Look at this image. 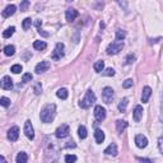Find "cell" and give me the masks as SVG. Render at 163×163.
Returning a JSON list of instances; mask_svg holds the SVG:
<instances>
[{"label": "cell", "mask_w": 163, "mask_h": 163, "mask_svg": "<svg viewBox=\"0 0 163 163\" xmlns=\"http://www.w3.org/2000/svg\"><path fill=\"white\" fill-rule=\"evenodd\" d=\"M128 128V122L125 120H117L116 121V129H117V133H124L125 129Z\"/></svg>", "instance_id": "19"}, {"label": "cell", "mask_w": 163, "mask_h": 163, "mask_svg": "<svg viewBox=\"0 0 163 163\" xmlns=\"http://www.w3.org/2000/svg\"><path fill=\"white\" fill-rule=\"evenodd\" d=\"M14 52H15V47H14L13 45H8V46L4 47V54H5L7 56L14 55Z\"/></svg>", "instance_id": "24"}, {"label": "cell", "mask_w": 163, "mask_h": 163, "mask_svg": "<svg viewBox=\"0 0 163 163\" xmlns=\"http://www.w3.org/2000/svg\"><path fill=\"white\" fill-rule=\"evenodd\" d=\"M135 143H137L138 148H145V146L148 145V139H146L144 135L138 134L137 137H135Z\"/></svg>", "instance_id": "11"}, {"label": "cell", "mask_w": 163, "mask_h": 163, "mask_svg": "<svg viewBox=\"0 0 163 163\" xmlns=\"http://www.w3.org/2000/svg\"><path fill=\"white\" fill-rule=\"evenodd\" d=\"M14 31H15V27H9V28H7L3 32V37L4 38H9V37L14 33Z\"/></svg>", "instance_id": "26"}, {"label": "cell", "mask_w": 163, "mask_h": 163, "mask_svg": "<svg viewBox=\"0 0 163 163\" xmlns=\"http://www.w3.org/2000/svg\"><path fill=\"white\" fill-rule=\"evenodd\" d=\"M33 91H35V93H36V94H40L41 92H42V85H41V83H36Z\"/></svg>", "instance_id": "37"}, {"label": "cell", "mask_w": 163, "mask_h": 163, "mask_svg": "<svg viewBox=\"0 0 163 163\" xmlns=\"http://www.w3.org/2000/svg\"><path fill=\"white\" fill-rule=\"evenodd\" d=\"M24 134H26V137L31 139V140H33L35 138V130H33V126H32V124L29 120H27L24 122Z\"/></svg>", "instance_id": "8"}, {"label": "cell", "mask_w": 163, "mask_h": 163, "mask_svg": "<svg viewBox=\"0 0 163 163\" xmlns=\"http://www.w3.org/2000/svg\"><path fill=\"white\" fill-rule=\"evenodd\" d=\"M94 139H96V143L97 144L103 143V140H105V133H103L101 129H96V131H94Z\"/></svg>", "instance_id": "18"}, {"label": "cell", "mask_w": 163, "mask_h": 163, "mask_svg": "<svg viewBox=\"0 0 163 163\" xmlns=\"http://www.w3.org/2000/svg\"><path fill=\"white\" fill-rule=\"evenodd\" d=\"M70 133V128L66 124H63L61 126H59L56 129V131H55V137L57 139H64V138H66L68 135Z\"/></svg>", "instance_id": "5"}, {"label": "cell", "mask_w": 163, "mask_h": 163, "mask_svg": "<svg viewBox=\"0 0 163 163\" xmlns=\"http://www.w3.org/2000/svg\"><path fill=\"white\" fill-rule=\"evenodd\" d=\"M15 10H17V7H15L14 4H10V5H8V7L3 10L2 15L4 18H8V17H10V15H13L15 13Z\"/></svg>", "instance_id": "13"}, {"label": "cell", "mask_w": 163, "mask_h": 163, "mask_svg": "<svg viewBox=\"0 0 163 163\" xmlns=\"http://www.w3.org/2000/svg\"><path fill=\"white\" fill-rule=\"evenodd\" d=\"M143 107L140 106V105H138V106H135V108H134V120L137 121V122H139L140 120H142V116H143Z\"/></svg>", "instance_id": "15"}, {"label": "cell", "mask_w": 163, "mask_h": 163, "mask_svg": "<svg viewBox=\"0 0 163 163\" xmlns=\"http://www.w3.org/2000/svg\"><path fill=\"white\" fill-rule=\"evenodd\" d=\"M94 117H96V120L98 122L103 121L106 118V110L102 106H100V105L96 106L94 107Z\"/></svg>", "instance_id": "7"}, {"label": "cell", "mask_w": 163, "mask_h": 163, "mask_svg": "<svg viewBox=\"0 0 163 163\" xmlns=\"http://www.w3.org/2000/svg\"><path fill=\"white\" fill-rule=\"evenodd\" d=\"M135 60V56L133 55V54H129V55L126 56V64H133Z\"/></svg>", "instance_id": "38"}, {"label": "cell", "mask_w": 163, "mask_h": 163, "mask_svg": "<svg viewBox=\"0 0 163 163\" xmlns=\"http://www.w3.org/2000/svg\"><path fill=\"white\" fill-rule=\"evenodd\" d=\"M125 37H126V32H125V31H121V29L116 31V40L117 41H122Z\"/></svg>", "instance_id": "28"}, {"label": "cell", "mask_w": 163, "mask_h": 163, "mask_svg": "<svg viewBox=\"0 0 163 163\" xmlns=\"http://www.w3.org/2000/svg\"><path fill=\"white\" fill-rule=\"evenodd\" d=\"M22 70H23V68H22L20 64H15L12 66V73H14V74H19Z\"/></svg>", "instance_id": "32"}, {"label": "cell", "mask_w": 163, "mask_h": 163, "mask_svg": "<svg viewBox=\"0 0 163 163\" xmlns=\"http://www.w3.org/2000/svg\"><path fill=\"white\" fill-rule=\"evenodd\" d=\"M0 163H7V161H5V157H4V155L0 157Z\"/></svg>", "instance_id": "43"}, {"label": "cell", "mask_w": 163, "mask_h": 163, "mask_svg": "<svg viewBox=\"0 0 163 163\" xmlns=\"http://www.w3.org/2000/svg\"><path fill=\"white\" fill-rule=\"evenodd\" d=\"M28 7H29V2H27V0H24V2L20 3V10H22V12H26Z\"/></svg>", "instance_id": "36"}, {"label": "cell", "mask_w": 163, "mask_h": 163, "mask_svg": "<svg viewBox=\"0 0 163 163\" xmlns=\"http://www.w3.org/2000/svg\"><path fill=\"white\" fill-rule=\"evenodd\" d=\"M33 47L36 48V50H45V48L47 47V43L45 41H35L33 42Z\"/></svg>", "instance_id": "23"}, {"label": "cell", "mask_w": 163, "mask_h": 163, "mask_svg": "<svg viewBox=\"0 0 163 163\" xmlns=\"http://www.w3.org/2000/svg\"><path fill=\"white\" fill-rule=\"evenodd\" d=\"M0 105H2L3 107H9L10 106V100L7 98V97H2V98H0Z\"/></svg>", "instance_id": "33"}, {"label": "cell", "mask_w": 163, "mask_h": 163, "mask_svg": "<svg viewBox=\"0 0 163 163\" xmlns=\"http://www.w3.org/2000/svg\"><path fill=\"white\" fill-rule=\"evenodd\" d=\"M133 83H134L133 79H126V80H125L124 83H122V87L128 89V88H130V87H133Z\"/></svg>", "instance_id": "35"}, {"label": "cell", "mask_w": 163, "mask_h": 163, "mask_svg": "<svg viewBox=\"0 0 163 163\" xmlns=\"http://www.w3.org/2000/svg\"><path fill=\"white\" fill-rule=\"evenodd\" d=\"M32 74L31 73H26V74H23V78H22V82L23 83H28V82H31L32 80Z\"/></svg>", "instance_id": "34"}, {"label": "cell", "mask_w": 163, "mask_h": 163, "mask_svg": "<svg viewBox=\"0 0 163 163\" xmlns=\"http://www.w3.org/2000/svg\"><path fill=\"white\" fill-rule=\"evenodd\" d=\"M38 33H40V35H42L43 37H47V36H48V33H47V32H43L42 29H38Z\"/></svg>", "instance_id": "42"}, {"label": "cell", "mask_w": 163, "mask_h": 163, "mask_svg": "<svg viewBox=\"0 0 163 163\" xmlns=\"http://www.w3.org/2000/svg\"><path fill=\"white\" fill-rule=\"evenodd\" d=\"M105 154H107V155H113L115 157L116 154H117V145L115 144V143H112V144H110L107 146V148L105 149V152H103Z\"/></svg>", "instance_id": "16"}, {"label": "cell", "mask_w": 163, "mask_h": 163, "mask_svg": "<svg viewBox=\"0 0 163 163\" xmlns=\"http://www.w3.org/2000/svg\"><path fill=\"white\" fill-rule=\"evenodd\" d=\"M22 26H23V29H24V31L29 29L31 26H32V19H31V18H26V19L23 20V23H22Z\"/></svg>", "instance_id": "30"}, {"label": "cell", "mask_w": 163, "mask_h": 163, "mask_svg": "<svg viewBox=\"0 0 163 163\" xmlns=\"http://www.w3.org/2000/svg\"><path fill=\"white\" fill-rule=\"evenodd\" d=\"M78 15H79V13H78V10H75V9H68L66 12H65V18H66L68 22L75 20V18H77Z\"/></svg>", "instance_id": "14"}, {"label": "cell", "mask_w": 163, "mask_h": 163, "mask_svg": "<svg viewBox=\"0 0 163 163\" xmlns=\"http://www.w3.org/2000/svg\"><path fill=\"white\" fill-rule=\"evenodd\" d=\"M56 115V106L54 103H47L46 106H43L41 110V121L42 122H51Z\"/></svg>", "instance_id": "1"}, {"label": "cell", "mask_w": 163, "mask_h": 163, "mask_svg": "<svg viewBox=\"0 0 163 163\" xmlns=\"http://www.w3.org/2000/svg\"><path fill=\"white\" fill-rule=\"evenodd\" d=\"M113 97H115V92H113V89L111 88V87H105L102 91V100L105 103H107V105H110V103L113 101Z\"/></svg>", "instance_id": "4"}, {"label": "cell", "mask_w": 163, "mask_h": 163, "mask_svg": "<svg viewBox=\"0 0 163 163\" xmlns=\"http://www.w3.org/2000/svg\"><path fill=\"white\" fill-rule=\"evenodd\" d=\"M15 161H17V163H27V161H28V155H27L24 152H20V153L17 154Z\"/></svg>", "instance_id": "22"}, {"label": "cell", "mask_w": 163, "mask_h": 163, "mask_svg": "<svg viewBox=\"0 0 163 163\" xmlns=\"http://www.w3.org/2000/svg\"><path fill=\"white\" fill-rule=\"evenodd\" d=\"M150 94H152L150 87H144V88H143V92H142V102H143V103H146V102H148Z\"/></svg>", "instance_id": "17"}, {"label": "cell", "mask_w": 163, "mask_h": 163, "mask_svg": "<svg viewBox=\"0 0 163 163\" xmlns=\"http://www.w3.org/2000/svg\"><path fill=\"white\" fill-rule=\"evenodd\" d=\"M78 135H79V138L80 139H85L87 138V129H85V126H79V129H78Z\"/></svg>", "instance_id": "27"}, {"label": "cell", "mask_w": 163, "mask_h": 163, "mask_svg": "<svg viewBox=\"0 0 163 163\" xmlns=\"http://www.w3.org/2000/svg\"><path fill=\"white\" fill-rule=\"evenodd\" d=\"M102 75L103 77H113V75H115V70H113L112 68H107L106 70L102 72Z\"/></svg>", "instance_id": "29"}, {"label": "cell", "mask_w": 163, "mask_h": 163, "mask_svg": "<svg viewBox=\"0 0 163 163\" xmlns=\"http://www.w3.org/2000/svg\"><path fill=\"white\" fill-rule=\"evenodd\" d=\"M18 137H19V128L18 126L10 128L9 131H8V139L10 140V142H17Z\"/></svg>", "instance_id": "9"}, {"label": "cell", "mask_w": 163, "mask_h": 163, "mask_svg": "<svg viewBox=\"0 0 163 163\" xmlns=\"http://www.w3.org/2000/svg\"><path fill=\"white\" fill-rule=\"evenodd\" d=\"M65 162H66V163H75V162H77V155L66 154V155H65Z\"/></svg>", "instance_id": "31"}, {"label": "cell", "mask_w": 163, "mask_h": 163, "mask_svg": "<svg viewBox=\"0 0 163 163\" xmlns=\"http://www.w3.org/2000/svg\"><path fill=\"white\" fill-rule=\"evenodd\" d=\"M158 149L161 153H163V137H159L158 139Z\"/></svg>", "instance_id": "39"}, {"label": "cell", "mask_w": 163, "mask_h": 163, "mask_svg": "<svg viewBox=\"0 0 163 163\" xmlns=\"http://www.w3.org/2000/svg\"><path fill=\"white\" fill-rule=\"evenodd\" d=\"M56 96L59 97V98H61V100H66L68 96H69V92H68L66 88H60V89H57Z\"/></svg>", "instance_id": "21"}, {"label": "cell", "mask_w": 163, "mask_h": 163, "mask_svg": "<svg viewBox=\"0 0 163 163\" xmlns=\"http://www.w3.org/2000/svg\"><path fill=\"white\" fill-rule=\"evenodd\" d=\"M36 27H37V29H41V26H42V20L41 19H38V20H36Z\"/></svg>", "instance_id": "40"}, {"label": "cell", "mask_w": 163, "mask_h": 163, "mask_svg": "<svg viewBox=\"0 0 163 163\" xmlns=\"http://www.w3.org/2000/svg\"><path fill=\"white\" fill-rule=\"evenodd\" d=\"M94 102H96V94H94V92L92 91V89H88V91H87V93H85V96H84V98L79 102V106L82 108H89Z\"/></svg>", "instance_id": "2"}, {"label": "cell", "mask_w": 163, "mask_h": 163, "mask_svg": "<svg viewBox=\"0 0 163 163\" xmlns=\"http://www.w3.org/2000/svg\"><path fill=\"white\" fill-rule=\"evenodd\" d=\"M138 161H140L142 163H153L150 159H146V158H138Z\"/></svg>", "instance_id": "41"}, {"label": "cell", "mask_w": 163, "mask_h": 163, "mask_svg": "<svg viewBox=\"0 0 163 163\" xmlns=\"http://www.w3.org/2000/svg\"><path fill=\"white\" fill-rule=\"evenodd\" d=\"M126 107H128V98H124V100L120 101L117 108H118V111H120V112H125V111H126Z\"/></svg>", "instance_id": "25"}, {"label": "cell", "mask_w": 163, "mask_h": 163, "mask_svg": "<svg viewBox=\"0 0 163 163\" xmlns=\"http://www.w3.org/2000/svg\"><path fill=\"white\" fill-rule=\"evenodd\" d=\"M124 48V42L122 41H113L111 42L110 45L107 46L106 48V52L108 54V55H116V54H118L121 50Z\"/></svg>", "instance_id": "3"}, {"label": "cell", "mask_w": 163, "mask_h": 163, "mask_svg": "<svg viewBox=\"0 0 163 163\" xmlns=\"http://www.w3.org/2000/svg\"><path fill=\"white\" fill-rule=\"evenodd\" d=\"M50 69V63L48 61H41L36 65V68H35V72L37 74H42V73H45L47 72V70Z\"/></svg>", "instance_id": "10"}, {"label": "cell", "mask_w": 163, "mask_h": 163, "mask_svg": "<svg viewBox=\"0 0 163 163\" xmlns=\"http://www.w3.org/2000/svg\"><path fill=\"white\" fill-rule=\"evenodd\" d=\"M93 69H94V72H96V73H102V72H103V69H105V61H103V60L96 61L94 65H93Z\"/></svg>", "instance_id": "20"}, {"label": "cell", "mask_w": 163, "mask_h": 163, "mask_svg": "<svg viewBox=\"0 0 163 163\" xmlns=\"http://www.w3.org/2000/svg\"><path fill=\"white\" fill-rule=\"evenodd\" d=\"M2 88L5 89V91H10L13 88V80L10 77H8V75H5V77H3L2 79Z\"/></svg>", "instance_id": "12"}, {"label": "cell", "mask_w": 163, "mask_h": 163, "mask_svg": "<svg viewBox=\"0 0 163 163\" xmlns=\"http://www.w3.org/2000/svg\"><path fill=\"white\" fill-rule=\"evenodd\" d=\"M63 56H64V43L59 42V43H56L55 50H54L51 57H52V60H60Z\"/></svg>", "instance_id": "6"}]
</instances>
